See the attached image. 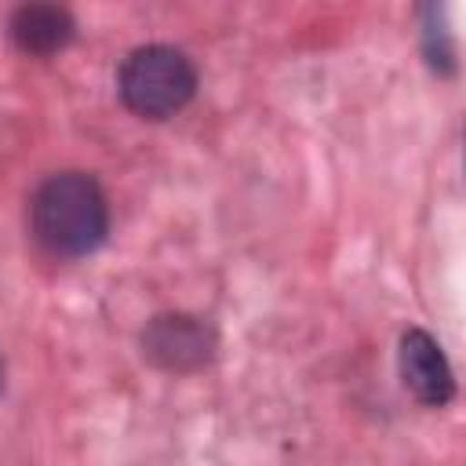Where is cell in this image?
<instances>
[{"label":"cell","mask_w":466,"mask_h":466,"mask_svg":"<svg viewBox=\"0 0 466 466\" xmlns=\"http://www.w3.org/2000/svg\"><path fill=\"white\" fill-rule=\"evenodd\" d=\"M36 244L55 258H84L109 233V204L95 175L58 171L44 178L29 200Z\"/></svg>","instance_id":"cell-1"},{"label":"cell","mask_w":466,"mask_h":466,"mask_svg":"<svg viewBox=\"0 0 466 466\" xmlns=\"http://www.w3.org/2000/svg\"><path fill=\"white\" fill-rule=\"evenodd\" d=\"M116 91L124 106L142 120L175 116L197 91V69L186 51L167 44L135 47L116 73Z\"/></svg>","instance_id":"cell-2"},{"label":"cell","mask_w":466,"mask_h":466,"mask_svg":"<svg viewBox=\"0 0 466 466\" xmlns=\"http://www.w3.org/2000/svg\"><path fill=\"white\" fill-rule=\"evenodd\" d=\"M215 350H218L215 328L193 313H160L142 331L146 360L171 375H186V371L211 364Z\"/></svg>","instance_id":"cell-3"},{"label":"cell","mask_w":466,"mask_h":466,"mask_svg":"<svg viewBox=\"0 0 466 466\" xmlns=\"http://www.w3.org/2000/svg\"><path fill=\"white\" fill-rule=\"evenodd\" d=\"M397 364H400V382L404 390L426 404V408H444L451 397H455V379H451V368H448V357L441 353L437 339L422 328H408L400 335V353H397Z\"/></svg>","instance_id":"cell-4"},{"label":"cell","mask_w":466,"mask_h":466,"mask_svg":"<svg viewBox=\"0 0 466 466\" xmlns=\"http://www.w3.org/2000/svg\"><path fill=\"white\" fill-rule=\"evenodd\" d=\"M7 33H11V40L22 55L47 58V55L62 51L73 40L76 22L58 4H22V7H15L11 22H7Z\"/></svg>","instance_id":"cell-5"},{"label":"cell","mask_w":466,"mask_h":466,"mask_svg":"<svg viewBox=\"0 0 466 466\" xmlns=\"http://www.w3.org/2000/svg\"><path fill=\"white\" fill-rule=\"evenodd\" d=\"M0 390H4V364H0Z\"/></svg>","instance_id":"cell-6"}]
</instances>
